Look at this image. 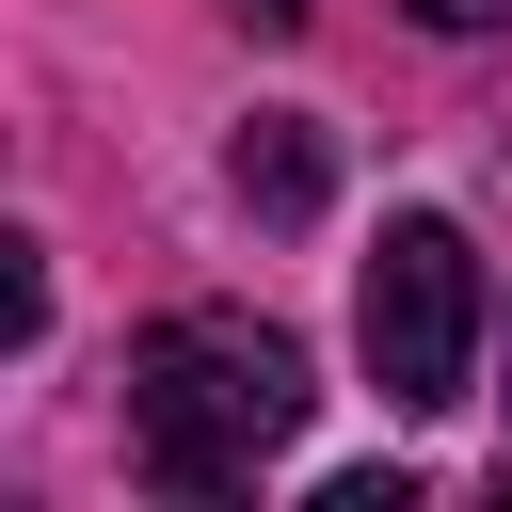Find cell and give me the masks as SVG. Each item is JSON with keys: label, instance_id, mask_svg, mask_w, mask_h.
Returning <instances> with one entry per match:
<instances>
[{"label": "cell", "instance_id": "cell-3", "mask_svg": "<svg viewBox=\"0 0 512 512\" xmlns=\"http://www.w3.org/2000/svg\"><path fill=\"white\" fill-rule=\"evenodd\" d=\"M224 176H240V208H256V224H320V192H336V144H320V112H256Z\"/></svg>", "mask_w": 512, "mask_h": 512}, {"label": "cell", "instance_id": "cell-4", "mask_svg": "<svg viewBox=\"0 0 512 512\" xmlns=\"http://www.w3.org/2000/svg\"><path fill=\"white\" fill-rule=\"evenodd\" d=\"M48 320V272H32V240H0V336H32Z\"/></svg>", "mask_w": 512, "mask_h": 512}, {"label": "cell", "instance_id": "cell-6", "mask_svg": "<svg viewBox=\"0 0 512 512\" xmlns=\"http://www.w3.org/2000/svg\"><path fill=\"white\" fill-rule=\"evenodd\" d=\"M240 16H256V32H304V16H320V0H240Z\"/></svg>", "mask_w": 512, "mask_h": 512}, {"label": "cell", "instance_id": "cell-5", "mask_svg": "<svg viewBox=\"0 0 512 512\" xmlns=\"http://www.w3.org/2000/svg\"><path fill=\"white\" fill-rule=\"evenodd\" d=\"M416 16H432V32H496L512 0H416Z\"/></svg>", "mask_w": 512, "mask_h": 512}, {"label": "cell", "instance_id": "cell-2", "mask_svg": "<svg viewBox=\"0 0 512 512\" xmlns=\"http://www.w3.org/2000/svg\"><path fill=\"white\" fill-rule=\"evenodd\" d=\"M352 352H368V384L400 416H448L480 384V256H464V224H432V208L384 224V256L352 288Z\"/></svg>", "mask_w": 512, "mask_h": 512}, {"label": "cell", "instance_id": "cell-1", "mask_svg": "<svg viewBox=\"0 0 512 512\" xmlns=\"http://www.w3.org/2000/svg\"><path fill=\"white\" fill-rule=\"evenodd\" d=\"M304 400H320L304 352L272 320H240V304H176V320L128 336V448H144L160 496H240L304 432Z\"/></svg>", "mask_w": 512, "mask_h": 512}]
</instances>
